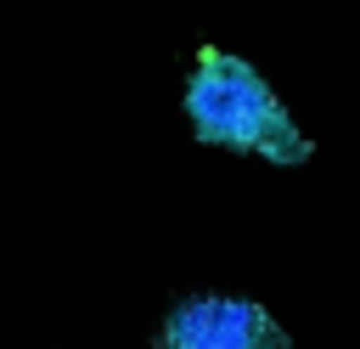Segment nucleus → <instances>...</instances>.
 Wrapping results in <instances>:
<instances>
[{
  "label": "nucleus",
  "mask_w": 360,
  "mask_h": 349,
  "mask_svg": "<svg viewBox=\"0 0 360 349\" xmlns=\"http://www.w3.org/2000/svg\"><path fill=\"white\" fill-rule=\"evenodd\" d=\"M186 124L208 146L253 152L270 163H304L315 152L298 135V124L287 118V107L276 101V90L253 73V62H242L219 45L197 51V68L186 79Z\"/></svg>",
  "instance_id": "obj_1"
},
{
  "label": "nucleus",
  "mask_w": 360,
  "mask_h": 349,
  "mask_svg": "<svg viewBox=\"0 0 360 349\" xmlns=\"http://www.w3.org/2000/svg\"><path fill=\"white\" fill-rule=\"evenodd\" d=\"M158 349H287V332L253 298L197 293V298H180L163 315Z\"/></svg>",
  "instance_id": "obj_2"
}]
</instances>
